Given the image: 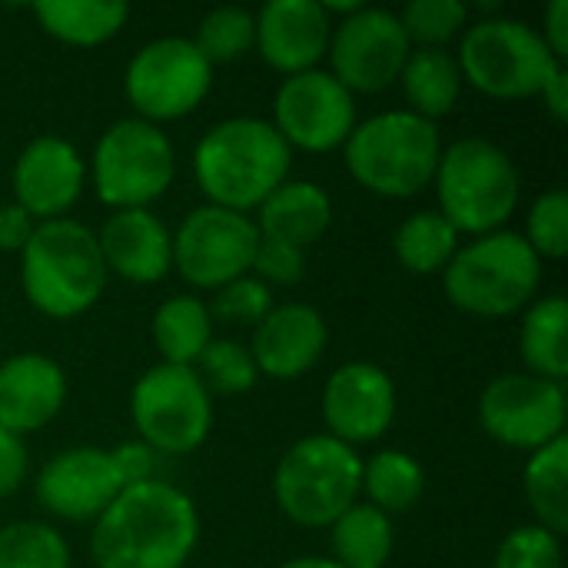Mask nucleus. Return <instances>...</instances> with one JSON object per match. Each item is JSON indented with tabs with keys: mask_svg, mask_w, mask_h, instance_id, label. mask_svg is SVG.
<instances>
[{
	"mask_svg": "<svg viewBox=\"0 0 568 568\" xmlns=\"http://www.w3.org/2000/svg\"><path fill=\"white\" fill-rule=\"evenodd\" d=\"M193 43L200 47V53L210 60V67L216 63H233L240 60L243 53L253 50L256 43V13H250L246 7H213L200 27H196V37Z\"/></svg>",
	"mask_w": 568,
	"mask_h": 568,
	"instance_id": "nucleus-32",
	"label": "nucleus"
},
{
	"mask_svg": "<svg viewBox=\"0 0 568 568\" xmlns=\"http://www.w3.org/2000/svg\"><path fill=\"white\" fill-rule=\"evenodd\" d=\"M343 153L349 176L363 190L386 200H406L436 180L443 140L436 123L409 110H386L356 123Z\"/></svg>",
	"mask_w": 568,
	"mask_h": 568,
	"instance_id": "nucleus-4",
	"label": "nucleus"
},
{
	"mask_svg": "<svg viewBox=\"0 0 568 568\" xmlns=\"http://www.w3.org/2000/svg\"><path fill=\"white\" fill-rule=\"evenodd\" d=\"M439 213L469 236H486L506 226L523 196L516 160L493 140L463 136L449 143L436 166Z\"/></svg>",
	"mask_w": 568,
	"mask_h": 568,
	"instance_id": "nucleus-6",
	"label": "nucleus"
},
{
	"mask_svg": "<svg viewBox=\"0 0 568 568\" xmlns=\"http://www.w3.org/2000/svg\"><path fill=\"white\" fill-rule=\"evenodd\" d=\"M290 166L293 150L260 116H230L210 126L193 150V176L210 206L246 216L286 183Z\"/></svg>",
	"mask_w": 568,
	"mask_h": 568,
	"instance_id": "nucleus-2",
	"label": "nucleus"
},
{
	"mask_svg": "<svg viewBox=\"0 0 568 568\" xmlns=\"http://www.w3.org/2000/svg\"><path fill=\"white\" fill-rule=\"evenodd\" d=\"M280 568H339L329 556H300V559H290Z\"/></svg>",
	"mask_w": 568,
	"mask_h": 568,
	"instance_id": "nucleus-45",
	"label": "nucleus"
},
{
	"mask_svg": "<svg viewBox=\"0 0 568 568\" xmlns=\"http://www.w3.org/2000/svg\"><path fill=\"white\" fill-rule=\"evenodd\" d=\"M519 349L532 376L566 383L568 376V303L562 296H542L529 306Z\"/></svg>",
	"mask_w": 568,
	"mask_h": 568,
	"instance_id": "nucleus-26",
	"label": "nucleus"
},
{
	"mask_svg": "<svg viewBox=\"0 0 568 568\" xmlns=\"http://www.w3.org/2000/svg\"><path fill=\"white\" fill-rule=\"evenodd\" d=\"M256 230L266 240H280L290 246H313L333 223V200L320 183L286 180L256 206Z\"/></svg>",
	"mask_w": 568,
	"mask_h": 568,
	"instance_id": "nucleus-23",
	"label": "nucleus"
},
{
	"mask_svg": "<svg viewBox=\"0 0 568 568\" xmlns=\"http://www.w3.org/2000/svg\"><path fill=\"white\" fill-rule=\"evenodd\" d=\"M37 23L67 47H100L113 40L126 20V3H100V0H43L33 3Z\"/></svg>",
	"mask_w": 568,
	"mask_h": 568,
	"instance_id": "nucleus-25",
	"label": "nucleus"
},
{
	"mask_svg": "<svg viewBox=\"0 0 568 568\" xmlns=\"http://www.w3.org/2000/svg\"><path fill=\"white\" fill-rule=\"evenodd\" d=\"M113 456V466L123 479V486H136V483H146L153 479V469H156V453L150 446H143L140 439L133 443H123L116 449H110Z\"/></svg>",
	"mask_w": 568,
	"mask_h": 568,
	"instance_id": "nucleus-40",
	"label": "nucleus"
},
{
	"mask_svg": "<svg viewBox=\"0 0 568 568\" xmlns=\"http://www.w3.org/2000/svg\"><path fill=\"white\" fill-rule=\"evenodd\" d=\"M260 230L246 213L196 206L173 233V270L196 290H220L250 273Z\"/></svg>",
	"mask_w": 568,
	"mask_h": 568,
	"instance_id": "nucleus-12",
	"label": "nucleus"
},
{
	"mask_svg": "<svg viewBox=\"0 0 568 568\" xmlns=\"http://www.w3.org/2000/svg\"><path fill=\"white\" fill-rule=\"evenodd\" d=\"M213 87V67L193 37H156L143 43L123 73V93L140 120L166 123L193 113Z\"/></svg>",
	"mask_w": 568,
	"mask_h": 568,
	"instance_id": "nucleus-11",
	"label": "nucleus"
},
{
	"mask_svg": "<svg viewBox=\"0 0 568 568\" xmlns=\"http://www.w3.org/2000/svg\"><path fill=\"white\" fill-rule=\"evenodd\" d=\"M493 568H566L562 539L542 526H519L503 539Z\"/></svg>",
	"mask_w": 568,
	"mask_h": 568,
	"instance_id": "nucleus-38",
	"label": "nucleus"
},
{
	"mask_svg": "<svg viewBox=\"0 0 568 568\" xmlns=\"http://www.w3.org/2000/svg\"><path fill=\"white\" fill-rule=\"evenodd\" d=\"M196 542V503L163 479H146L126 486L93 523L90 556L97 568H183Z\"/></svg>",
	"mask_w": 568,
	"mask_h": 568,
	"instance_id": "nucleus-1",
	"label": "nucleus"
},
{
	"mask_svg": "<svg viewBox=\"0 0 568 568\" xmlns=\"http://www.w3.org/2000/svg\"><path fill=\"white\" fill-rule=\"evenodd\" d=\"M396 17L409 43L433 50H446L469 27V7L463 0H413Z\"/></svg>",
	"mask_w": 568,
	"mask_h": 568,
	"instance_id": "nucleus-35",
	"label": "nucleus"
},
{
	"mask_svg": "<svg viewBox=\"0 0 568 568\" xmlns=\"http://www.w3.org/2000/svg\"><path fill=\"white\" fill-rule=\"evenodd\" d=\"M326 343H329V329L316 306L280 303L253 326L250 356L260 376L286 383L310 373L323 359Z\"/></svg>",
	"mask_w": 568,
	"mask_h": 568,
	"instance_id": "nucleus-20",
	"label": "nucleus"
},
{
	"mask_svg": "<svg viewBox=\"0 0 568 568\" xmlns=\"http://www.w3.org/2000/svg\"><path fill=\"white\" fill-rule=\"evenodd\" d=\"M413 43L406 40L399 17L383 7H359L356 13L333 23L329 37V73L356 97V93H383L389 90Z\"/></svg>",
	"mask_w": 568,
	"mask_h": 568,
	"instance_id": "nucleus-14",
	"label": "nucleus"
},
{
	"mask_svg": "<svg viewBox=\"0 0 568 568\" xmlns=\"http://www.w3.org/2000/svg\"><path fill=\"white\" fill-rule=\"evenodd\" d=\"M27 469H30V456H27L23 439L0 433V499L13 496L23 486Z\"/></svg>",
	"mask_w": 568,
	"mask_h": 568,
	"instance_id": "nucleus-41",
	"label": "nucleus"
},
{
	"mask_svg": "<svg viewBox=\"0 0 568 568\" xmlns=\"http://www.w3.org/2000/svg\"><path fill=\"white\" fill-rule=\"evenodd\" d=\"M270 123L290 150L329 153L343 146L356 126V97L329 70L293 73L276 90Z\"/></svg>",
	"mask_w": 568,
	"mask_h": 568,
	"instance_id": "nucleus-15",
	"label": "nucleus"
},
{
	"mask_svg": "<svg viewBox=\"0 0 568 568\" xmlns=\"http://www.w3.org/2000/svg\"><path fill=\"white\" fill-rule=\"evenodd\" d=\"M459 246H463L459 230L439 210H419V213L406 216L393 236L399 266L416 276L443 273L453 263V256L459 253Z\"/></svg>",
	"mask_w": 568,
	"mask_h": 568,
	"instance_id": "nucleus-29",
	"label": "nucleus"
},
{
	"mask_svg": "<svg viewBox=\"0 0 568 568\" xmlns=\"http://www.w3.org/2000/svg\"><path fill=\"white\" fill-rule=\"evenodd\" d=\"M273 306H276L273 290L263 280H256L253 273H246V276L220 286L206 310L213 320H223L230 326H256Z\"/></svg>",
	"mask_w": 568,
	"mask_h": 568,
	"instance_id": "nucleus-37",
	"label": "nucleus"
},
{
	"mask_svg": "<svg viewBox=\"0 0 568 568\" xmlns=\"http://www.w3.org/2000/svg\"><path fill=\"white\" fill-rule=\"evenodd\" d=\"M526 499L532 506L536 526L552 536L568 532V439L559 436L556 443L536 449L526 463Z\"/></svg>",
	"mask_w": 568,
	"mask_h": 568,
	"instance_id": "nucleus-28",
	"label": "nucleus"
},
{
	"mask_svg": "<svg viewBox=\"0 0 568 568\" xmlns=\"http://www.w3.org/2000/svg\"><path fill=\"white\" fill-rule=\"evenodd\" d=\"M363 493L383 516H399L419 506L426 493V473L409 453L383 449L363 463Z\"/></svg>",
	"mask_w": 568,
	"mask_h": 568,
	"instance_id": "nucleus-31",
	"label": "nucleus"
},
{
	"mask_svg": "<svg viewBox=\"0 0 568 568\" xmlns=\"http://www.w3.org/2000/svg\"><path fill=\"white\" fill-rule=\"evenodd\" d=\"M479 426L509 449L536 453L566 436V386L532 373H506L483 389Z\"/></svg>",
	"mask_w": 568,
	"mask_h": 568,
	"instance_id": "nucleus-13",
	"label": "nucleus"
},
{
	"mask_svg": "<svg viewBox=\"0 0 568 568\" xmlns=\"http://www.w3.org/2000/svg\"><path fill=\"white\" fill-rule=\"evenodd\" d=\"M542 103H546V110L556 116V120H568V70L566 67H559L549 80H546V87H542Z\"/></svg>",
	"mask_w": 568,
	"mask_h": 568,
	"instance_id": "nucleus-44",
	"label": "nucleus"
},
{
	"mask_svg": "<svg viewBox=\"0 0 568 568\" xmlns=\"http://www.w3.org/2000/svg\"><path fill=\"white\" fill-rule=\"evenodd\" d=\"M273 496L303 529H329L363 496V459L353 446L316 433L293 443L276 463Z\"/></svg>",
	"mask_w": 568,
	"mask_h": 568,
	"instance_id": "nucleus-7",
	"label": "nucleus"
},
{
	"mask_svg": "<svg viewBox=\"0 0 568 568\" xmlns=\"http://www.w3.org/2000/svg\"><path fill=\"white\" fill-rule=\"evenodd\" d=\"M333 20L320 0H270L256 13V50L283 77L316 70L329 50Z\"/></svg>",
	"mask_w": 568,
	"mask_h": 568,
	"instance_id": "nucleus-19",
	"label": "nucleus"
},
{
	"mask_svg": "<svg viewBox=\"0 0 568 568\" xmlns=\"http://www.w3.org/2000/svg\"><path fill=\"white\" fill-rule=\"evenodd\" d=\"M10 183L13 203L23 206L37 223L60 220L87 186V163L70 140L43 133L20 150Z\"/></svg>",
	"mask_w": 568,
	"mask_h": 568,
	"instance_id": "nucleus-18",
	"label": "nucleus"
},
{
	"mask_svg": "<svg viewBox=\"0 0 568 568\" xmlns=\"http://www.w3.org/2000/svg\"><path fill=\"white\" fill-rule=\"evenodd\" d=\"M250 273L256 280H263L270 290L273 286H293V283H300L306 276V250L260 236Z\"/></svg>",
	"mask_w": 568,
	"mask_h": 568,
	"instance_id": "nucleus-39",
	"label": "nucleus"
},
{
	"mask_svg": "<svg viewBox=\"0 0 568 568\" xmlns=\"http://www.w3.org/2000/svg\"><path fill=\"white\" fill-rule=\"evenodd\" d=\"M396 83L403 87L409 113H416L429 123L453 113V106L463 93V73H459L456 53L433 50V47H416L406 57Z\"/></svg>",
	"mask_w": 568,
	"mask_h": 568,
	"instance_id": "nucleus-24",
	"label": "nucleus"
},
{
	"mask_svg": "<svg viewBox=\"0 0 568 568\" xmlns=\"http://www.w3.org/2000/svg\"><path fill=\"white\" fill-rule=\"evenodd\" d=\"M37 220L17 206V203H0V250L3 253H20L27 246V240L33 236Z\"/></svg>",
	"mask_w": 568,
	"mask_h": 568,
	"instance_id": "nucleus-42",
	"label": "nucleus"
},
{
	"mask_svg": "<svg viewBox=\"0 0 568 568\" xmlns=\"http://www.w3.org/2000/svg\"><path fill=\"white\" fill-rule=\"evenodd\" d=\"M546 47L552 50V57L559 63L568 60V0H552L546 10V27L539 30Z\"/></svg>",
	"mask_w": 568,
	"mask_h": 568,
	"instance_id": "nucleus-43",
	"label": "nucleus"
},
{
	"mask_svg": "<svg viewBox=\"0 0 568 568\" xmlns=\"http://www.w3.org/2000/svg\"><path fill=\"white\" fill-rule=\"evenodd\" d=\"M523 240L539 260H562L568 253V193L562 186L546 190L526 220Z\"/></svg>",
	"mask_w": 568,
	"mask_h": 568,
	"instance_id": "nucleus-36",
	"label": "nucleus"
},
{
	"mask_svg": "<svg viewBox=\"0 0 568 568\" xmlns=\"http://www.w3.org/2000/svg\"><path fill=\"white\" fill-rule=\"evenodd\" d=\"M329 546L339 568H383L393 556V519L356 503L329 526Z\"/></svg>",
	"mask_w": 568,
	"mask_h": 568,
	"instance_id": "nucleus-30",
	"label": "nucleus"
},
{
	"mask_svg": "<svg viewBox=\"0 0 568 568\" xmlns=\"http://www.w3.org/2000/svg\"><path fill=\"white\" fill-rule=\"evenodd\" d=\"M0 568H70V546L47 523H10L0 529Z\"/></svg>",
	"mask_w": 568,
	"mask_h": 568,
	"instance_id": "nucleus-33",
	"label": "nucleus"
},
{
	"mask_svg": "<svg viewBox=\"0 0 568 568\" xmlns=\"http://www.w3.org/2000/svg\"><path fill=\"white\" fill-rule=\"evenodd\" d=\"M456 63L463 80L493 100L539 97L546 80L566 67L552 57L536 27L516 17H483L469 23Z\"/></svg>",
	"mask_w": 568,
	"mask_h": 568,
	"instance_id": "nucleus-8",
	"label": "nucleus"
},
{
	"mask_svg": "<svg viewBox=\"0 0 568 568\" xmlns=\"http://www.w3.org/2000/svg\"><path fill=\"white\" fill-rule=\"evenodd\" d=\"M193 373L200 376V383L210 396H240V393H250L260 379L250 346H243L236 339H210V346L200 353Z\"/></svg>",
	"mask_w": 568,
	"mask_h": 568,
	"instance_id": "nucleus-34",
	"label": "nucleus"
},
{
	"mask_svg": "<svg viewBox=\"0 0 568 568\" xmlns=\"http://www.w3.org/2000/svg\"><path fill=\"white\" fill-rule=\"evenodd\" d=\"M213 339V316L196 296H170L153 313V343L170 366H196Z\"/></svg>",
	"mask_w": 568,
	"mask_h": 568,
	"instance_id": "nucleus-27",
	"label": "nucleus"
},
{
	"mask_svg": "<svg viewBox=\"0 0 568 568\" xmlns=\"http://www.w3.org/2000/svg\"><path fill=\"white\" fill-rule=\"evenodd\" d=\"M130 416L140 443L153 453H196L213 429V396L190 366L156 363L130 393Z\"/></svg>",
	"mask_w": 568,
	"mask_h": 568,
	"instance_id": "nucleus-10",
	"label": "nucleus"
},
{
	"mask_svg": "<svg viewBox=\"0 0 568 568\" xmlns=\"http://www.w3.org/2000/svg\"><path fill=\"white\" fill-rule=\"evenodd\" d=\"M542 286V260L523 233L496 230L459 246L443 270V290L456 310L476 320H506L526 310Z\"/></svg>",
	"mask_w": 568,
	"mask_h": 568,
	"instance_id": "nucleus-5",
	"label": "nucleus"
},
{
	"mask_svg": "<svg viewBox=\"0 0 568 568\" xmlns=\"http://www.w3.org/2000/svg\"><path fill=\"white\" fill-rule=\"evenodd\" d=\"M67 403V373L57 359L20 353L0 363V433L27 436L57 419Z\"/></svg>",
	"mask_w": 568,
	"mask_h": 568,
	"instance_id": "nucleus-21",
	"label": "nucleus"
},
{
	"mask_svg": "<svg viewBox=\"0 0 568 568\" xmlns=\"http://www.w3.org/2000/svg\"><path fill=\"white\" fill-rule=\"evenodd\" d=\"M123 489L110 449L100 446L63 449L37 476L40 506L67 523H97Z\"/></svg>",
	"mask_w": 568,
	"mask_h": 568,
	"instance_id": "nucleus-17",
	"label": "nucleus"
},
{
	"mask_svg": "<svg viewBox=\"0 0 568 568\" xmlns=\"http://www.w3.org/2000/svg\"><path fill=\"white\" fill-rule=\"evenodd\" d=\"M396 419V383L393 376L366 359L343 363L323 386V423L326 436L363 446L389 433Z\"/></svg>",
	"mask_w": 568,
	"mask_h": 568,
	"instance_id": "nucleus-16",
	"label": "nucleus"
},
{
	"mask_svg": "<svg viewBox=\"0 0 568 568\" xmlns=\"http://www.w3.org/2000/svg\"><path fill=\"white\" fill-rule=\"evenodd\" d=\"M97 246L106 273L126 283L150 286L173 270V233L150 210H113L97 233Z\"/></svg>",
	"mask_w": 568,
	"mask_h": 568,
	"instance_id": "nucleus-22",
	"label": "nucleus"
},
{
	"mask_svg": "<svg viewBox=\"0 0 568 568\" xmlns=\"http://www.w3.org/2000/svg\"><path fill=\"white\" fill-rule=\"evenodd\" d=\"M176 176V153L170 136L140 116L110 123L90 160V180L110 210H150Z\"/></svg>",
	"mask_w": 568,
	"mask_h": 568,
	"instance_id": "nucleus-9",
	"label": "nucleus"
},
{
	"mask_svg": "<svg viewBox=\"0 0 568 568\" xmlns=\"http://www.w3.org/2000/svg\"><path fill=\"white\" fill-rule=\"evenodd\" d=\"M106 276L97 233L70 216L37 223L20 250L23 296L47 320L83 316L100 300Z\"/></svg>",
	"mask_w": 568,
	"mask_h": 568,
	"instance_id": "nucleus-3",
	"label": "nucleus"
}]
</instances>
